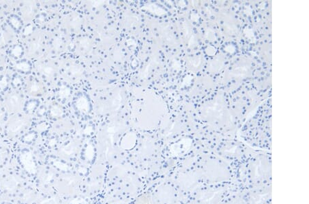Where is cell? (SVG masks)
I'll list each match as a JSON object with an SVG mask.
<instances>
[{
  "instance_id": "3",
  "label": "cell",
  "mask_w": 309,
  "mask_h": 204,
  "mask_svg": "<svg viewBox=\"0 0 309 204\" xmlns=\"http://www.w3.org/2000/svg\"><path fill=\"white\" fill-rule=\"evenodd\" d=\"M22 99L17 94H12L6 99V106L8 110L10 112H14L20 109Z\"/></svg>"
},
{
  "instance_id": "2",
  "label": "cell",
  "mask_w": 309,
  "mask_h": 204,
  "mask_svg": "<svg viewBox=\"0 0 309 204\" xmlns=\"http://www.w3.org/2000/svg\"><path fill=\"white\" fill-rule=\"evenodd\" d=\"M27 120L22 117H17L8 123V131L10 133H17L27 125Z\"/></svg>"
},
{
  "instance_id": "5",
  "label": "cell",
  "mask_w": 309,
  "mask_h": 204,
  "mask_svg": "<svg viewBox=\"0 0 309 204\" xmlns=\"http://www.w3.org/2000/svg\"><path fill=\"white\" fill-rule=\"evenodd\" d=\"M15 67L17 69H19V70L25 71V72H26V71H29V69H30V65H29L27 62H25V61L19 63L16 65Z\"/></svg>"
},
{
  "instance_id": "9",
  "label": "cell",
  "mask_w": 309,
  "mask_h": 204,
  "mask_svg": "<svg viewBox=\"0 0 309 204\" xmlns=\"http://www.w3.org/2000/svg\"><path fill=\"white\" fill-rule=\"evenodd\" d=\"M32 11V6H26V7H25L24 10V16L26 17H28V16H30L31 14V12Z\"/></svg>"
},
{
  "instance_id": "15",
  "label": "cell",
  "mask_w": 309,
  "mask_h": 204,
  "mask_svg": "<svg viewBox=\"0 0 309 204\" xmlns=\"http://www.w3.org/2000/svg\"><path fill=\"white\" fill-rule=\"evenodd\" d=\"M21 83H22V82H21L20 79H19L17 77L15 78V79L13 80V85L15 86V87H17V86L19 85Z\"/></svg>"
},
{
  "instance_id": "13",
  "label": "cell",
  "mask_w": 309,
  "mask_h": 204,
  "mask_svg": "<svg viewBox=\"0 0 309 204\" xmlns=\"http://www.w3.org/2000/svg\"><path fill=\"white\" fill-rule=\"evenodd\" d=\"M35 107V102H29L28 104L27 105V107H26L27 110H28L29 111H32L33 109H34Z\"/></svg>"
},
{
  "instance_id": "6",
  "label": "cell",
  "mask_w": 309,
  "mask_h": 204,
  "mask_svg": "<svg viewBox=\"0 0 309 204\" xmlns=\"http://www.w3.org/2000/svg\"><path fill=\"white\" fill-rule=\"evenodd\" d=\"M22 48L20 45H16L12 50V54L16 57H18L22 54Z\"/></svg>"
},
{
  "instance_id": "14",
  "label": "cell",
  "mask_w": 309,
  "mask_h": 204,
  "mask_svg": "<svg viewBox=\"0 0 309 204\" xmlns=\"http://www.w3.org/2000/svg\"><path fill=\"white\" fill-rule=\"evenodd\" d=\"M37 91H38V85L35 83L32 84L30 87L31 93H35V92H37Z\"/></svg>"
},
{
  "instance_id": "12",
  "label": "cell",
  "mask_w": 309,
  "mask_h": 204,
  "mask_svg": "<svg viewBox=\"0 0 309 204\" xmlns=\"http://www.w3.org/2000/svg\"><path fill=\"white\" fill-rule=\"evenodd\" d=\"M32 32V26H27L26 28L24 29V34L25 35H30Z\"/></svg>"
},
{
  "instance_id": "11",
  "label": "cell",
  "mask_w": 309,
  "mask_h": 204,
  "mask_svg": "<svg viewBox=\"0 0 309 204\" xmlns=\"http://www.w3.org/2000/svg\"><path fill=\"white\" fill-rule=\"evenodd\" d=\"M33 139H34V134L30 133L25 136L24 140L26 142H30L31 141H32Z\"/></svg>"
},
{
  "instance_id": "7",
  "label": "cell",
  "mask_w": 309,
  "mask_h": 204,
  "mask_svg": "<svg viewBox=\"0 0 309 204\" xmlns=\"http://www.w3.org/2000/svg\"><path fill=\"white\" fill-rule=\"evenodd\" d=\"M10 23H11L12 26H13L14 28H16V29L19 28L20 25H21L20 22H19V20L17 18L15 17H12L10 18Z\"/></svg>"
},
{
  "instance_id": "4",
  "label": "cell",
  "mask_w": 309,
  "mask_h": 204,
  "mask_svg": "<svg viewBox=\"0 0 309 204\" xmlns=\"http://www.w3.org/2000/svg\"><path fill=\"white\" fill-rule=\"evenodd\" d=\"M19 185V182L15 177L9 176L6 177L2 183V186L4 190L8 192H13L17 189Z\"/></svg>"
},
{
  "instance_id": "1",
  "label": "cell",
  "mask_w": 309,
  "mask_h": 204,
  "mask_svg": "<svg viewBox=\"0 0 309 204\" xmlns=\"http://www.w3.org/2000/svg\"><path fill=\"white\" fill-rule=\"evenodd\" d=\"M20 162L22 164L23 167L27 172L31 174H34L36 172V166L33 159L32 153L28 151H25L22 153L19 157Z\"/></svg>"
},
{
  "instance_id": "16",
  "label": "cell",
  "mask_w": 309,
  "mask_h": 204,
  "mask_svg": "<svg viewBox=\"0 0 309 204\" xmlns=\"http://www.w3.org/2000/svg\"><path fill=\"white\" fill-rule=\"evenodd\" d=\"M3 115H4V111H3V110H2L1 107L0 106V120L2 118Z\"/></svg>"
},
{
  "instance_id": "8",
  "label": "cell",
  "mask_w": 309,
  "mask_h": 204,
  "mask_svg": "<svg viewBox=\"0 0 309 204\" xmlns=\"http://www.w3.org/2000/svg\"><path fill=\"white\" fill-rule=\"evenodd\" d=\"M8 85V79L6 76L0 80V89H4Z\"/></svg>"
},
{
  "instance_id": "10",
  "label": "cell",
  "mask_w": 309,
  "mask_h": 204,
  "mask_svg": "<svg viewBox=\"0 0 309 204\" xmlns=\"http://www.w3.org/2000/svg\"><path fill=\"white\" fill-rule=\"evenodd\" d=\"M6 157V151L3 150V149H0V165H1L4 162Z\"/></svg>"
}]
</instances>
